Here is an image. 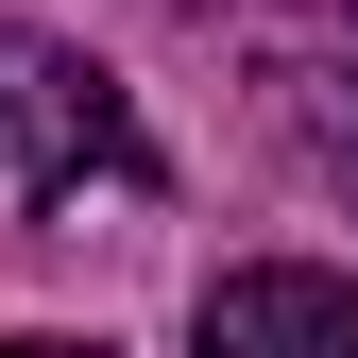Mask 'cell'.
Wrapping results in <instances>:
<instances>
[{
  "label": "cell",
  "mask_w": 358,
  "mask_h": 358,
  "mask_svg": "<svg viewBox=\"0 0 358 358\" xmlns=\"http://www.w3.org/2000/svg\"><path fill=\"white\" fill-rule=\"evenodd\" d=\"M0 188H17V205L137 188V103H120L69 34H17V17H0Z\"/></svg>",
  "instance_id": "obj_1"
},
{
  "label": "cell",
  "mask_w": 358,
  "mask_h": 358,
  "mask_svg": "<svg viewBox=\"0 0 358 358\" xmlns=\"http://www.w3.org/2000/svg\"><path fill=\"white\" fill-rule=\"evenodd\" d=\"M273 120H290L307 171H341V188H358V0H324V17L273 34Z\"/></svg>",
  "instance_id": "obj_3"
},
{
  "label": "cell",
  "mask_w": 358,
  "mask_h": 358,
  "mask_svg": "<svg viewBox=\"0 0 358 358\" xmlns=\"http://www.w3.org/2000/svg\"><path fill=\"white\" fill-rule=\"evenodd\" d=\"M0 358H120V341H69V324H34V341H0Z\"/></svg>",
  "instance_id": "obj_4"
},
{
  "label": "cell",
  "mask_w": 358,
  "mask_h": 358,
  "mask_svg": "<svg viewBox=\"0 0 358 358\" xmlns=\"http://www.w3.org/2000/svg\"><path fill=\"white\" fill-rule=\"evenodd\" d=\"M188 358H358V273H324V256H256V273L205 290Z\"/></svg>",
  "instance_id": "obj_2"
}]
</instances>
